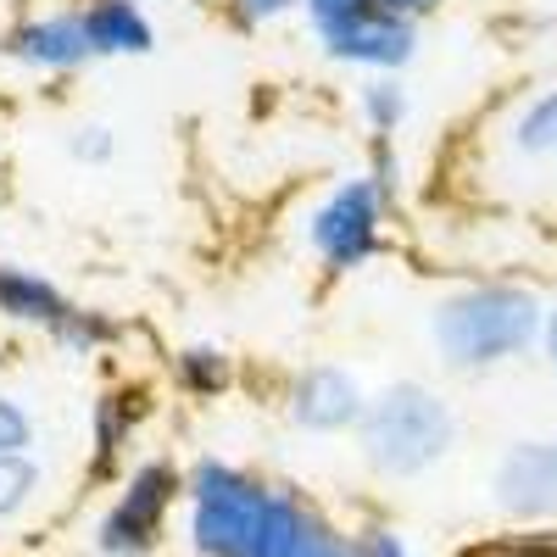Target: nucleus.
Listing matches in <instances>:
<instances>
[{"label":"nucleus","mask_w":557,"mask_h":557,"mask_svg":"<svg viewBox=\"0 0 557 557\" xmlns=\"http://www.w3.org/2000/svg\"><path fill=\"white\" fill-rule=\"evenodd\" d=\"M541 296L524 285H469L435 307L430 341L446 368H496L513 362L541 341Z\"/></svg>","instance_id":"nucleus-1"},{"label":"nucleus","mask_w":557,"mask_h":557,"mask_svg":"<svg viewBox=\"0 0 557 557\" xmlns=\"http://www.w3.org/2000/svg\"><path fill=\"white\" fill-rule=\"evenodd\" d=\"M357 446L368 469L385 480H418L457 446V412L441 391L396 380L380 396H368V412L357 424Z\"/></svg>","instance_id":"nucleus-2"},{"label":"nucleus","mask_w":557,"mask_h":557,"mask_svg":"<svg viewBox=\"0 0 557 557\" xmlns=\"http://www.w3.org/2000/svg\"><path fill=\"white\" fill-rule=\"evenodd\" d=\"M273 485L228 457H201L184 474V541L196 557H251Z\"/></svg>","instance_id":"nucleus-3"},{"label":"nucleus","mask_w":557,"mask_h":557,"mask_svg":"<svg viewBox=\"0 0 557 557\" xmlns=\"http://www.w3.org/2000/svg\"><path fill=\"white\" fill-rule=\"evenodd\" d=\"M178 502H184V474L173 462H162V457L134 462L96 524V552L101 557H151L168 535V519Z\"/></svg>","instance_id":"nucleus-4"},{"label":"nucleus","mask_w":557,"mask_h":557,"mask_svg":"<svg viewBox=\"0 0 557 557\" xmlns=\"http://www.w3.org/2000/svg\"><path fill=\"white\" fill-rule=\"evenodd\" d=\"M380 223H385V196L374 190V178H346L341 190L323 196V207L307 218V240L323 257V268H362L380 251Z\"/></svg>","instance_id":"nucleus-5"},{"label":"nucleus","mask_w":557,"mask_h":557,"mask_svg":"<svg viewBox=\"0 0 557 557\" xmlns=\"http://www.w3.org/2000/svg\"><path fill=\"white\" fill-rule=\"evenodd\" d=\"M491 502L513 524L557 519V441H513L491 469Z\"/></svg>","instance_id":"nucleus-6"},{"label":"nucleus","mask_w":557,"mask_h":557,"mask_svg":"<svg viewBox=\"0 0 557 557\" xmlns=\"http://www.w3.org/2000/svg\"><path fill=\"white\" fill-rule=\"evenodd\" d=\"M323 39V51H330L335 62H351V67H374V73H396L412 62L418 51V23L385 12L380 0L368 12L346 17V23H330V28H318Z\"/></svg>","instance_id":"nucleus-7"},{"label":"nucleus","mask_w":557,"mask_h":557,"mask_svg":"<svg viewBox=\"0 0 557 557\" xmlns=\"http://www.w3.org/2000/svg\"><path fill=\"white\" fill-rule=\"evenodd\" d=\"M362 412H368V396H362L351 368L312 362L290 385V418L307 435H346V430L362 424Z\"/></svg>","instance_id":"nucleus-8"},{"label":"nucleus","mask_w":557,"mask_h":557,"mask_svg":"<svg viewBox=\"0 0 557 557\" xmlns=\"http://www.w3.org/2000/svg\"><path fill=\"white\" fill-rule=\"evenodd\" d=\"M7 51H12L23 67H34V73H73V67H84V62H96L78 7H73V12H39V17L17 23V28L7 34Z\"/></svg>","instance_id":"nucleus-9"},{"label":"nucleus","mask_w":557,"mask_h":557,"mask_svg":"<svg viewBox=\"0 0 557 557\" xmlns=\"http://www.w3.org/2000/svg\"><path fill=\"white\" fill-rule=\"evenodd\" d=\"M78 17L96 57H146L157 45V28L139 12V0H84Z\"/></svg>","instance_id":"nucleus-10"},{"label":"nucleus","mask_w":557,"mask_h":557,"mask_svg":"<svg viewBox=\"0 0 557 557\" xmlns=\"http://www.w3.org/2000/svg\"><path fill=\"white\" fill-rule=\"evenodd\" d=\"M67 312H73V301H67L45 273H34V268H23V262H0V318L39 323V330L51 335Z\"/></svg>","instance_id":"nucleus-11"},{"label":"nucleus","mask_w":557,"mask_h":557,"mask_svg":"<svg viewBox=\"0 0 557 557\" xmlns=\"http://www.w3.org/2000/svg\"><path fill=\"white\" fill-rule=\"evenodd\" d=\"M39 491H45V469L28 451H7V457H0V524L23 519L28 507L39 502Z\"/></svg>","instance_id":"nucleus-12"},{"label":"nucleus","mask_w":557,"mask_h":557,"mask_svg":"<svg viewBox=\"0 0 557 557\" xmlns=\"http://www.w3.org/2000/svg\"><path fill=\"white\" fill-rule=\"evenodd\" d=\"M173 374L190 396H223L228 385H235V362H228L218 346H184L173 357Z\"/></svg>","instance_id":"nucleus-13"},{"label":"nucleus","mask_w":557,"mask_h":557,"mask_svg":"<svg viewBox=\"0 0 557 557\" xmlns=\"http://www.w3.org/2000/svg\"><path fill=\"white\" fill-rule=\"evenodd\" d=\"M357 112H362L368 128H374V139H391V134L407 123V89H401L391 73L368 78V84L357 89Z\"/></svg>","instance_id":"nucleus-14"},{"label":"nucleus","mask_w":557,"mask_h":557,"mask_svg":"<svg viewBox=\"0 0 557 557\" xmlns=\"http://www.w3.org/2000/svg\"><path fill=\"white\" fill-rule=\"evenodd\" d=\"M128 435H134V418H128L123 396H107V401L96 407V480H112V474H117Z\"/></svg>","instance_id":"nucleus-15"},{"label":"nucleus","mask_w":557,"mask_h":557,"mask_svg":"<svg viewBox=\"0 0 557 557\" xmlns=\"http://www.w3.org/2000/svg\"><path fill=\"white\" fill-rule=\"evenodd\" d=\"M513 151L519 157H557V89L535 96L513 123Z\"/></svg>","instance_id":"nucleus-16"},{"label":"nucleus","mask_w":557,"mask_h":557,"mask_svg":"<svg viewBox=\"0 0 557 557\" xmlns=\"http://www.w3.org/2000/svg\"><path fill=\"white\" fill-rule=\"evenodd\" d=\"M51 341H62L67 351H101V346H112L117 341V330H112V318H101V312H89V307H73L57 330H51Z\"/></svg>","instance_id":"nucleus-17"},{"label":"nucleus","mask_w":557,"mask_h":557,"mask_svg":"<svg viewBox=\"0 0 557 557\" xmlns=\"http://www.w3.org/2000/svg\"><path fill=\"white\" fill-rule=\"evenodd\" d=\"M296 557H357V541L335 524V519H323L318 507L307 513V530H301V546Z\"/></svg>","instance_id":"nucleus-18"},{"label":"nucleus","mask_w":557,"mask_h":557,"mask_svg":"<svg viewBox=\"0 0 557 557\" xmlns=\"http://www.w3.org/2000/svg\"><path fill=\"white\" fill-rule=\"evenodd\" d=\"M462 557H557V530H519V535H502Z\"/></svg>","instance_id":"nucleus-19"},{"label":"nucleus","mask_w":557,"mask_h":557,"mask_svg":"<svg viewBox=\"0 0 557 557\" xmlns=\"http://www.w3.org/2000/svg\"><path fill=\"white\" fill-rule=\"evenodd\" d=\"M28 446H34V418H28V407L12 401V396H0V457H7V451H28Z\"/></svg>","instance_id":"nucleus-20"},{"label":"nucleus","mask_w":557,"mask_h":557,"mask_svg":"<svg viewBox=\"0 0 557 557\" xmlns=\"http://www.w3.org/2000/svg\"><path fill=\"white\" fill-rule=\"evenodd\" d=\"M351 541H357V557H418V552L407 546V535L391 530V524H368V530H357Z\"/></svg>","instance_id":"nucleus-21"},{"label":"nucleus","mask_w":557,"mask_h":557,"mask_svg":"<svg viewBox=\"0 0 557 557\" xmlns=\"http://www.w3.org/2000/svg\"><path fill=\"white\" fill-rule=\"evenodd\" d=\"M235 7V23L240 28H268V23H278L285 12H296L301 0H228Z\"/></svg>","instance_id":"nucleus-22"},{"label":"nucleus","mask_w":557,"mask_h":557,"mask_svg":"<svg viewBox=\"0 0 557 557\" xmlns=\"http://www.w3.org/2000/svg\"><path fill=\"white\" fill-rule=\"evenodd\" d=\"M78 162H112V151H117V139H112V128H101V123H84L78 134H73V146H67Z\"/></svg>","instance_id":"nucleus-23"},{"label":"nucleus","mask_w":557,"mask_h":557,"mask_svg":"<svg viewBox=\"0 0 557 557\" xmlns=\"http://www.w3.org/2000/svg\"><path fill=\"white\" fill-rule=\"evenodd\" d=\"M368 178H374V190H380L385 201L401 190V162H396V151H391V139H374V168H368Z\"/></svg>","instance_id":"nucleus-24"},{"label":"nucleus","mask_w":557,"mask_h":557,"mask_svg":"<svg viewBox=\"0 0 557 557\" xmlns=\"http://www.w3.org/2000/svg\"><path fill=\"white\" fill-rule=\"evenodd\" d=\"M301 7H307L312 28H330V23H346V17L368 12V7H374V0H301Z\"/></svg>","instance_id":"nucleus-25"},{"label":"nucleus","mask_w":557,"mask_h":557,"mask_svg":"<svg viewBox=\"0 0 557 557\" xmlns=\"http://www.w3.org/2000/svg\"><path fill=\"white\" fill-rule=\"evenodd\" d=\"M380 7H385V12H396V17H407V23H418L424 12H435L441 0H380Z\"/></svg>","instance_id":"nucleus-26"},{"label":"nucleus","mask_w":557,"mask_h":557,"mask_svg":"<svg viewBox=\"0 0 557 557\" xmlns=\"http://www.w3.org/2000/svg\"><path fill=\"white\" fill-rule=\"evenodd\" d=\"M541 346H546V362L557 368V307L546 312V323H541Z\"/></svg>","instance_id":"nucleus-27"}]
</instances>
